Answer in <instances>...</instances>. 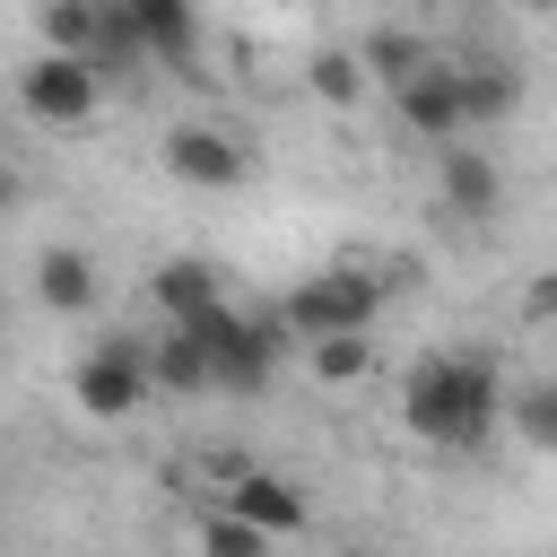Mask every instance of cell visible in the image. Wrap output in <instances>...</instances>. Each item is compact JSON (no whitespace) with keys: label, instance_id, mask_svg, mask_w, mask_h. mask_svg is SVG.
Here are the masks:
<instances>
[{"label":"cell","instance_id":"1","mask_svg":"<svg viewBox=\"0 0 557 557\" xmlns=\"http://www.w3.org/2000/svg\"><path fill=\"white\" fill-rule=\"evenodd\" d=\"M496 418H513V400H505L496 366L470 357V348H435V357H418L409 383H400V426H409L418 444L461 453V444H487Z\"/></svg>","mask_w":557,"mask_h":557},{"label":"cell","instance_id":"2","mask_svg":"<svg viewBox=\"0 0 557 557\" xmlns=\"http://www.w3.org/2000/svg\"><path fill=\"white\" fill-rule=\"evenodd\" d=\"M183 331H200V348H209V366H218V392H261V383L278 374V357H296V331H287L278 313H235L226 296H218L209 313H191Z\"/></svg>","mask_w":557,"mask_h":557},{"label":"cell","instance_id":"3","mask_svg":"<svg viewBox=\"0 0 557 557\" xmlns=\"http://www.w3.org/2000/svg\"><path fill=\"white\" fill-rule=\"evenodd\" d=\"M383 287H392V278H374L366 261H331V270H313V278H296V287L278 296V322L296 331V348L322 339V331H374Z\"/></svg>","mask_w":557,"mask_h":557},{"label":"cell","instance_id":"4","mask_svg":"<svg viewBox=\"0 0 557 557\" xmlns=\"http://www.w3.org/2000/svg\"><path fill=\"white\" fill-rule=\"evenodd\" d=\"M96 104H104V61H87V52H52L44 44L17 70V113L44 122V131H87Z\"/></svg>","mask_w":557,"mask_h":557},{"label":"cell","instance_id":"5","mask_svg":"<svg viewBox=\"0 0 557 557\" xmlns=\"http://www.w3.org/2000/svg\"><path fill=\"white\" fill-rule=\"evenodd\" d=\"M148 392H157V366H148L139 339H96V348L70 366V409H78V418H131Z\"/></svg>","mask_w":557,"mask_h":557},{"label":"cell","instance_id":"6","mask_svg":"<svg viewBox=\"0 0 557 557\" xmlns=\"http://www.w3.org/2000/svg\"><path fill=\"white\" fill-rule=\"evenodd\" d=\"M392 104H400V131H409V139H426V148H453V139L470 131L461 61H426L418 78H400V87H392Z\"/></svg>","mask_w":557,"mask_h":557},{"label":"cell","instance_id":"7","mask_svg":"<svg viewBox=\"0 0 557 557\" xmlns=\"http://www.w3.org/2000/svg\"><path fill=\"white\" fill-rule=\"evenodd\" d=\"M165 174L191 183V191H235V183L252 174V157H244V139L218 131V122H174V131H165Z\"/></svg>","mask_w":557,"mask_h":557},{"label":"cell","instance_id":"8","mask_svg":"<svg viewBox=\"0 0 557 557\" xmlns=\"http://www.w3.org/2000/svg\"><path fill=\"white\" fill-rule=\"evenodd\" d=\"M218 496H226V505H244V513H252L270 540H305V531H313V505H305V487H296V479H278V470H235Z\"/></svg>","mask_w":557,"mask_h":557},{"label":"cell","instance_id":"9","mask_svg":"<svg viewBox=\"0 0 557 557\" xmlns=\"http://www.w3.org/2000/svg\"><path fill=\"white\" fill-rule=\"evenodd\" d=\"M122 26L139 35V52H148V61L183 70V61H191V44H200V0H122Z\"/></svg>","mask_w":557,"mask_h":557},{"label":"cell","instance_id":"10","mask_svg":"<svg viewBox=\"0 0 557 557\" xmlns=\"http://www.w3.org/2000/svg\"><path fill=\"white\" fill-rule=\"evenodd\" d=\"M444 209H453V218H496V209H505V165H496L487 148L453 139V148H444Z\"/></svg>","mask_w":557,"mask_h":557},{"label":"cell","instance_id":"11","mask_svg":"<svg viewBox=\"0 0 557 557\" xmlns=\"http://www.w3.org/2000/svg\"><path fill=\"white\" fill-rule=\"evenodd\" d=\"M305 87H313V104L357 113V104H366V87H374V70H366V52H357V44H322V52L305 61Z\"/></svg>","mask_w":557,"mask_h":557},{"label":"cell","instance_id":"12","mask_svg":"<svg viewBox=\"0 0 557 557\" xmlns=\"http://www.w3.org/2000/svg\"><path fill=\"white\" fill-rule=\"evenodd\" d=\"M35 305H44V313H87V305H96V261H87L78 244H52V252L35 261Z\"/></svg>","mask_w":557,"mask_h":557},{"label":"cell","instance_id":"13","mask_svg":"<svg viewBox=\"0 0 557 557\" xmlns=\"http://www.w3.org/2000/svg\"><path fill=\"white\" fill-rule=\"evenodd\" d=\"M296 357H305V374H313L322 392H357V383L374 374V339H366V331H322V339H305Z\"/></svg>","mask_w":557,"mask_h":557},{"label":"cell","instance_id":"14","mask_svg":"<svg viewBox=\"0 0 557 557\" xmlns=\"http://www.w3.org/2000/svg\"><path fill=\"white\" fill-rule=\"evenodd\" d=\"M148 366H157V392H174V400H191V392H218V366H209V348H200V331H165V339H148Z\"/></svg>","mask_w":557,"mask_h":557},{"label":"cell","instance_id":"15","mask_svg":"<svg viewBox=\"0 0 557 557\" xmlns=\"http://www.w3.org/2000/svg\"><path fill=\"white\" fill-rule=\"evenodd\" d=\"M148 296H157V313H165V322H191V313H209V305H218L226 287H218V270H209V261L174 252V261H165V270L148 278Z\"/></svg>","mask_w":557,"mask_h":557},{"label":"cell","instance_id":"16","mask_svg":"<svg viewBox=\"0 0 557 557\" xmlns=\"http://www.w3.org/2000/svg\"><path fill=\"white\" fill-rule=\"evenodd\" d=\"M461 96H470V122H505L513 104H522V78L505 70V61H461Z\"/></svg>","mask_w":557,"mask_h":557},{"label":"cell","instance_id":"17","mask_svg":"<svg viewBox=\"0 0 557 557\" xmlns=\"http://www.w3.org/2000/svg\"><path fill=\"white\" fill-rule=\"evenodd\" d=\"M191 540H200L209 557H261V548H270V531H261L244 505H209V513L191 522Z\"/></svg>","mask_w":557,"mask_h":557},{"label":"cell","instance_id":"18","mask_svg":"<svg viewBox=\"0 0 557 557\" xmlns=\"http://www.w3.org/2000/svg\"><path fill=\"white\" fill-rule=\"evenodd\" d=\"M357 52H366V70H374L383 87H400V78H418V70L435 61V52H426V44L409 35V26H374V35L357 44Z\"/></svg>","mask_w":557,"mask_h":557},{"label":"cell","instance_id":"19","mask_svg":"<svg viewBox=\"0 0 557 557\" xmlns=\"http://www.w3.org/2000/svg\"><path fill=\"white\" fill-rule=\"evenodd\" d=\"M513 426H522L531 444H548V453H557V383H540V392H522V400H513Z\"/></svg>","mask_w":557,"mask_h":557},{"label":"cell","instance_id":"20","mask_svg":"<svg viewBox=\"0 0 557 557\" xmlns=\"http://www.w3.org/2000/svg\"><path fill=\"white\" fill-rule=\"evenodd\" d=\"M522 322H557V270H540V278L522 287Z\"/></svg>","mask_w":557,"mask_h":557},{"label":"cell","instance_id":"21","mask_svg":"<svg viewBox=\"0 0 557 557\" xmlns=\"http://www.w3.org/2000/svg\"><path fill=\"white\" fill-rule=\"evenodd\" d=\"M513 9H531V17H548V9H557V0H513Z\"/></svg>","mask_w":557,"mask_h":557}]
</instances>
